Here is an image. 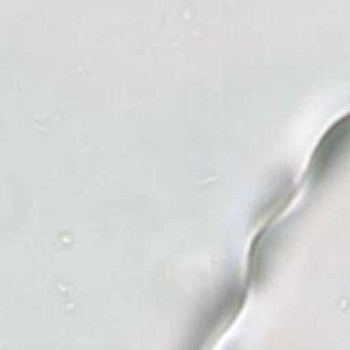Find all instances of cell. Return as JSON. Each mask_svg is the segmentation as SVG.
<instances>
[{
    "label": "cell",
    "mask_w": 350,
    "mask_h": 350,
    "mask_svg": "<svg viewBox=\"0 0 350 350\" xmlns=\"http://www.w3.org/2000/svg\"><path fill=\"white\" fill-rule=\"evenodd\" d=\"M349 137L347 116L336 120L321 137L314 149L310 161V175L313 179H321L335 165L343 153Z\"/></svg>",
    "instance_id": "obj_1"
}]
</instances>
